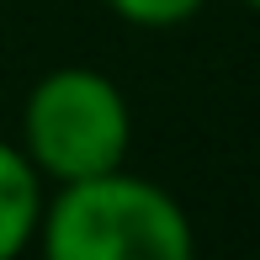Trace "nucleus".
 <instances>
[{
  "label": "nucleus",
  "instance_id": "f257e3e1",
  "mask_svg": "<svg viewBox=\"0 0 260 260\" xmlns=\"http://www.w3.org/2000/svg\"><path fill=\"white\" fill-rule=\"evenodd\" d=\"M38 250L48 260H191L197 229L175 191L117 165L48 186Z\"/></svg>",
  "mask_w": 260,
  "mask_h": 260
},
{
  "label": "nucleus",
  "instance_id": "f03ea898",
  "mask_svg": "<svg viewBox=\"0 0 260 260\" xmlns=\"http://www.w3.org/2000/svg\"><path fill=\"white\" fill-rule=\"evenodd\" d=\"M133 106L122 85L90 64L48 69L21 101V154L48 186L127 165Z\"/></svg>",
  "mask_w": 260,
  "mask_h": 260
},
{
  "label": "nucleus",
  "instance_id": "7ed1b4c3",
  "mask_svg": "<svg viewBox=\"0 0 260 260\" xmlns=\"http://www.w3.org/2000/svg\"><path fill=\"white\" fill-rule=\"evenodd\" d=\"M43 202H48V181L38 175V165L21 154V144L0 138V260H16L38 244Z\"/></svg>",
  "mask_w": 260,
  "mask_h": 260
},
{
  "label": "nucleus",
  "instance_id": "20e7f679",
  "mask_svg": "<svg viewBox=\"0 0 260 260\" xmlns=\"http://www.w3.org/2000/svg\"><path fill=\"white\" fill-rule=\"evenodd\" d=\"M112 16H122L127 27H149V32H165V27H181L191 21L207 0H106Z\"/></svg>",
  "mask_w": 260,
  "mask_h": 260
},
{
  "label": "nucleus",
  "instance_id": "39448f33",
  "mask_svg": "<svg viewBox=\"0 0 260 260\" xmlns=\"http://www.w3.org/2000/svg\"><path fill=\"white\" fill-rule=\"evenodd\" d=\"M244 6H250V11H260V0H244Z\"/></svg>",
  "mask_w": 260,
  "mask_h": 260
}]
</instances>
